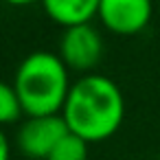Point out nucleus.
Instances as JSON below:
<instances>
[{
	"label": "nucleus",
	"mask_w": 160,
	"mask_h": 160,
	"mask_svg": "<svg viewBox=\"0 0 160 160\" xmlns=\"http://www.w3.org/2000/svg\"><path fill=\"white\" fill-rule=\"evenodd\" d=\"M125 114V103L118 86L103 75H86L75 86L64 103V121L72 134L86 142L110 138Z\"/></svg>",
	"instance_id": "obj_1"
},
{
	"label": "nucleus",
	"mask_w": 160,
	"mask_h": 160,
	"mask_svg": "<svg viewBox=\"0 0 160 160\" xmlns=\"http://www.w3.org/2000/svg\"><path fill=\"white\" fill-rule=\"evenodd\" d=\"M13 88L29 116H51L70 92L66 64L48 51H35L20 64Z\"/></svg>",
	"instance_id": "obj_2"
},
{
	"label": "nucleus",
	"mask_w": 160,
	"mask_h": 160,
	"mask_svg": "<svg viewBox=\"0 0 160 160\" xmlns=\"http://www.w3.org/2000/svg\"><path fill=\"white\" fill-rule=\"evenodd\" d=\"M103 55V42L99 31L88 24L68 27L59 42V57L72 70H90Z\"/></svg>",
	"instance_id": "obj_3"
},
{
	"label": "nucleus",
	"mask_w": 160,
	"mask_h": 160,
	"mask_svg": "<svg viewBox=\"0 0 160 160\" xmlns=\"http://www.w3.org/2000/svg\"><path fill=\"white\" fill-rule=\"evenodd\" d=\"M68 125L64 116L51 114V116H31L18 132V147L22 153L31 158H48V153L55 149V145L68 134Z\"/></svg>",
	"instance_id": "obj_4"
},
{
	"label": "nucleus",
	"mask_w": 160,
	"mask_h": 160,
	"mask_svg": "<svg viewBox=\"0 0 160 160\" xmlns=\"http://www.w3.org/2000/svg\"><path fill=\"white\" fill-rule=\"evenodd\" d=\"M101 22L121 35L142 31L151 18V0H101Z\"/></svg>",
	"instance_id": "obj_5"
},
{
	"label": "nucleus",
	"mask_w": 160,
	"mask_h": 160,
	"mask_svg": "<svg viewBox=\"0 0 160 160\" xmlns=\"http://www.w3.org/2000/svg\"><path fill=\"white\" fill-rule=\"evenodd\" d=\"M42 5L55 22L68 29L77 24H88L90 18L99 13L101 0H42Z\"/></svg>",
	"instance_id": "obj_6"
},
{
	"label": "nucleus",
	"mask_w": 160,
	"mask_h": 160,
	"mask_svg": "<svg viewBox=\"0 0 160 160\" xmlns=\"http://www.w3.org/2000/svg\"><path fill=\"white\" fill-rule=\"evenodd\" d=\"M86 158H88V142L77 134L68 132L55 145V149L48 153L46 160H86Z\"/></svg>",
	"instance_id": "obj_7"
},
{
	"label": "nucleus",
	"mask_w": 160,
	"mask_h": 160,
	"mask_svg": "<svg viewBox=\"0 0 160 160\" xmlns=\"http://www.w3.org/2000/svg\"><path fill=\"white\" fill-rule=\"evenodd\" d=\"M22 110V103L18 99V92L13 86L0 81V125L5 123H13L18 116H20Z\"/></svg>",
	"instance_id": "obj_8"
},
{
	"label": "nucleus",
	"mask_w": 160,
	"mask_h": 160,
	"mask_svg": "<svg viewBox=\"0 0 160 160\" xmlns=\"http://www.w3.org/2000/svg\"><path fill=\"white\" fill-rule=\"evenodd\" d=\"M0 160H9V142H7L2 129H0Z\"/></svg>",
	"instance_id": "obj_9"
},
{
	"label": "nucleus",
	"mask_w": 160,
	"mask_h": 160,
	"mask_svg": "<svg viewBox=\"0 0 160 160\" xmlns=\"http://www.w3.org/2000/svg\"><path fill=\"white\" fill-rule=\"evenodd\" d=\"M5 2H9V5H29V2H35V0H5Z\"/></svg>",
	"instance_id": "obj_10"
}]
</instances>
